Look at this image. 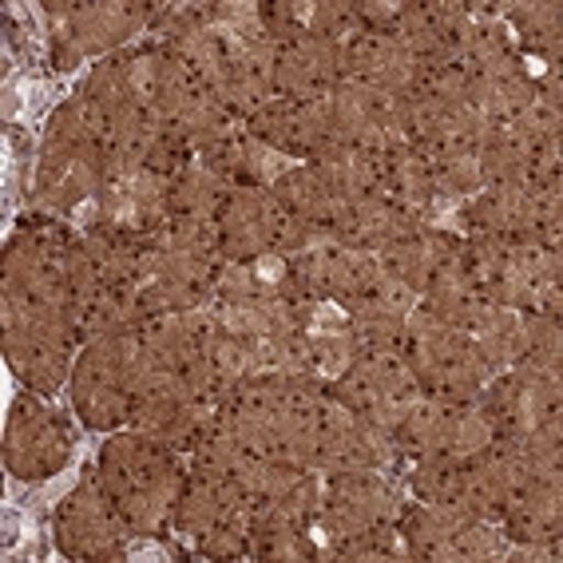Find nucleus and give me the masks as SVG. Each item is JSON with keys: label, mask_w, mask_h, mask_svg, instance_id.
I'll use <instances>...</instances> for the list:
<instances>
[{"label": "nucleus", "mask_w": 563, "mask_h": 563, "mask_svg": "<svg viewBox=\"0 0 563 563\" xmlns=\"http://www.w3.org/2000/svg\"><path fill=\"white\" fill-rule=\"evenodd\" d=\"M96 476L123 528L143 540H172V516L187 484V456L143 429H115L100 444Z\"/></svg>", "instance_id": "f257e3e1"}, {"label": "nucleus", "mask_w": 563, "mask_h": 563, "mask_svg": "<svg viewBox=\"0 0 563 563\" xmlns=\"http://www.w3.org/2000/svg\"><path fill=\"white\" fill-rule=\"evenodd\" d=\"M159 369L155 353L143 342L140 325L91 338L71 365V409L91 433H115L128 429L135 397L147 385V377Z\"/></svg>", "instance_id": "f03ea898"}, {"label": "nucleus", "mask_w": 563, "mask_h": 563, "mask_svg": "<svg viewBox=\"0 0 563 563\" xmlns=\"http://www.w3.org/2000/svg\"><path fill=\"white\" fill-rule=\"evenodd\" d=\"M48 12V60L56 71H80L88 60L115 56L135 36H147L152 4L96 0V4H44Z\"/></svg>", "instance_id": "7ed1b4c3"}, {"label": "nucleus", "mask_w": 563, "mask_h": 563, "mask_svg": "<svg viewBox=\"0 0 563 563\" xmlns=\"http://www.w3.org/2000/svg\"><path fill=\"white\" fill-rule=\"evenodd\" d=\"M128 528H123L115 504L100 488L96 468L80 476V484L56 504L52 512V540L64 560L80 563H115L128 555Z\"/></svg>", "instance_id": "20e7f679"}, {"label": "nucleus", "mask_w": 563, "mask_h": 563, "mask_svg": "<svg viewBox=\"0 0 563 563\" xmlns=\"http://www.w3.org/2000/svg\"><path fill=\"white\" fill-rule=\"evenodd\" d=\"M71 456V424L48 397L24 393L4 421V468L16 481H48Z\"/></svg>", "instance_id": "39448f33"}, {"label": "nucleus", "mask_w": 563, "mask_h": 563, "mask_svg": "<svg viewBox=\"0 0 563 563\" xmlns=\"http://www.w3.org/2000/svg\"><path fill=\"white\" fill-rule=\"evenodd\" d=\"M393 520H397V493L385 473L322 476V508H318L313 532L325 543V560H330V548Z\"/></svg>", "instance_id": "423d86ee"}, {"label": "nucleus", "mask_w": 563, "mask_h": 563, "mask_svg": "<svg viewBox=\"0 0 563 563\" xmlns=\"http://www.w3.org/2000/svg\"><path fill=\"white\" fill-rule=\"evenodd\" d=\"M290 222V211L271 195V187H251V183H234L222 214L214 222L219 231V251L231 262H254L262 254L278 251V239Z\"/></svg>", "instance_id": "0eeeda50"}, {"label": "nucleus", "mask_w": 563, "mask_h": 563, "mask_svg": "<svg viewBox=\"0 0 563 563\" xmlns=\"http://www.w3.org/2000/svg\"><path fill=\"white\" fill-rule=\"evenodd\" d=\"M242 131L251 140L266 143L271 152H278L290 163H310L313 155L330 143V96L322 100H266L251 120L242 123Z\"/></svg>", "instance_id": "6e6552de"}, {"label": "nucleus", "mask_w": 563, "mask_h": 563, "mask_svg": "<svg viewBox=\"0 0 563 563\" xmlns=\"http://www.w3.org/2000/svg\"><path fill=\"white\" fill-rule=\"evenodd\" d=\"M342 80V44L318 32L274 44V96L282 100H322Z\"/></svg>", "instance_id": "1a4fd4ad"}, {"label": "nucleus", "mask_w": 563, "mask_h": 563, "mask_svg": "<svg viewBox=\"0 0 563 563\" xmlns=\"http://www.w3.org/2000/svg\"><path fill=\"white\" fill-rule=\"evenodd\" d=\"M0 345H4V362L16 373V382L29 393L41 397H56L68 389L71 365H76V350L52 342L36 330H0Z\"/></svg>", "instance_id": "9d476101"}, {"label": "nucleus", "mask_w": 563, "mask_h": 563, "mask_svg": "<svg viewBox=\"0 0 563 563\" xmlns=\"http://www.w3.org/2000/svg\"><path fill=\"white\" fill-rule=\"evenodd\" d=\"M500 532L508 543L520 548H543L548 555H560L563 536V488L555 484H528L500 516Z\"/></svg>", "instance_id": "9b49d317"}, {"label": "nucleus", "mask_w": 563, "mask_h": 563, "mask_svg": "<svg viewBox=\"0 0 563 563\" xmlns=\"http://www.w3.org/2000/svg\"><path fill=\"white\" fill-rule=\"evenodd\" d=\"M242 504L246 500L234 493V484L227 481V476H207V473L187 468V484H183L179 500H175L172 528H175V536H183V540L195 543L211 532L214 523L227 520L234 508H242Z\"/></svg>", "instance_id": "f8f14e48"}, {"label": "nucleus", "mask_w": 563, "mask_h": 563, "mask_svg": "<svg viewBox=\"0 0 563 563\" xmlns=\"http://www.w3.org/2000/svg\"><path fill=\"white\" fill-rule=\"evenodd\" d=\"M234 183L222 179L219 172H211L199 155L187 159L179 175L167 183V219L183 222H219L222 202L231 195Z\"/></svg>", "instance_id": "ddd939ff"}, {"label": "nucleus", "mask_w": 563, "mask_h": 563, "mask_svg": "<svg viewBox=\"0 0 563 563\" xmlns=\"http://www.w3.org/2000/svg\"><path fill=\"white\" fill-rule=\"evenodd\" d=\"M504 21L512 32L516 52L523 60L543 64V68H560V4L552 0H532V4H508Z\"/></svg>", "instance_id": "4468645a"}, {"label": "nucleus", "mask_w": 563, "mask_h": 563, "mask_svg": "<svg viewBox=\"0 0 563 563\" xmlns=\"http://www.w3.org/2000/svg\"><path fill=\"white\" fill-rule=\"evenodd\" d=\"M271 195L294 214V219L310 222L318 231H330L333 214H338V199L322 183V175L313 172L310 163H290L278 179L271 183Z\"/></svg>", "instance_id": "2eb2a0df"}, {"label": "nucleus", "mask_w": 563, "mask_h": 563, "mask_svg": "<svg viewBox=\"0 0 563 563\" xmlns=\"http://www.w3.org/2000/svg\"><path fill=\"white\" fill-rule=\"evenodd\" d=\"M473 342L481 350V357L488 362V369H512L523 353V313L520 310H500L496 306L488 318L473 330Z\"/></svg>", "instance_id": "dca6fc26"}, {"label": "nucleus", "mask_w": 563, "mask_h": 563, "mask_svg": "<svg viewBox=\"0 0 563 563\" xmlns=\"http://www.w3.org/2000/svg\"><path fill=\"white\" fill-rule=\"evenodd\" d=\"M417 306H421V294L412 290V286H405L401 278H393V274H382V282L373 286L365 310L389 313V318H409V313L417 310Z\"/></svg>", "instance_id": "f3484780"}, {"label": "nucleus", "mask_w": 563, "mask_h": 563, "mask_svg": "<svg viewBox=\"0 0 563 563\" xmlns=\"http://www.w3.org/2000/svg\"><path fill=\"white\" fill-rule=\"evenodd\" d=\"M353 16H357V29L373 32V36H393L397 21H401V4L393 0H353Z\"/></svg>", "instance_id": "a211bd4d"}]
</instances>
